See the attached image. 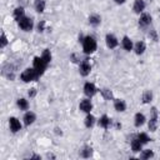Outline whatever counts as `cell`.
<instances>
[{
  "label": "cell",
  "instance_id": "cell-19",
  "mask_svg": "<svg viewBox=\"0 0 160 160\" xmlns=\"http://www.w3.org/2000/svg\"><path fill=\"white\" fill-rule=\"evenodd\" d=\"M145 42L144 41H138L136 44H135V46H134V50H135V52L138 54V55H141L144 51H145Z\"/></svg>",
  "mask_w": 160,
  "mask_h": 160
},
{
  "label": "cell",
  "instance_id": "cell-30",
  "mask_svg": "<svg viewBox=\"0 0 160 160\" xmlns=\"http://www.w3.org/2000/svg\"><path fill=\"white\" fill-rule=\"evenodd\" d=\"M41 58H42L46 62H50V61H51V54H50V50H49V49H45V50L42 51Z\"/></svg>",
  "mask_w": 160,
  "mask_h": 160
},
{
  "label": "cell",
  "instance_id": "cell-9",
  "mask_svg": "<svg viewBox=\"0 0 160 160\" xmlns=\"http://www.w3.org/2000/svg\"><path fill=\"white\" fill-rule=\"evenodd\" d=\"M151 24V16H150V14H142L141 16H140V19H139V26L140 28H146V26H149Z\"/></svg>",
  "mask_w": 160,
  "mask_h": 160
},
{
  "label": "cell",
  "instance_id": "cell-21",
  "mask_svg": "<svg viewBox=\"0 0 160 160\" xmlns=\"http://www.w3.org/2000/svg\"><path fill=\"white\" fill-rule=\"evenodd\" d=\"M100 21H101V19L99 15H90L89 16V24L92 26H98L100 24Z\"/></svg>",
  "mask_w": 160,
  "mask_h": 160
},
{
  "label": "cell",
  "instance_id": "cell-15",
  "mask_svg": "<svg viewBox=\"0 0 160 160\" xmlns=\"http://www.w3.org/2000/svg\"><path fill=\"white\" fill-rule=\"evenodd\" d=\"M132 9H134V11H135L136 14H140V12H142V10L145 9V2H144L142 0H135Z\"/></svg>",
  "mask_w": 160,
  "mask_h": 160
},
{
  "label": "cell",
  "instance_id": "cell-14",
  "mask_svg": "<svg viewBox=\"0 0 160 160\" xmlns=\"http://www.w3.org/2000/svg\"><path fill=\"white\" fill-rule=\"evenodd\" d=\"M98 122H99V125H100L101 128H104V129H109V126L111 125L112 121H111V119H109L106 115H102V116L99 119Z\"/></svg>",
  "mask_w": 160,
  "mask_h": 160
},
{
  "label": "cell",
  "instance_id": "cell-5",
  "mask_svg": "<svg viewBox=\"0 0 160 160\" xmlns=\"http://www.w3.org/2000/svg\"><path fill=\"white\" fill-rule=\"evenodd\" d=\"M150 120H149V130L150 131H155L158 128V109L156 108H151L150 110Z\"/></svg>",
  "mask_w": 160,
  "mask_h": 160
},
{
  "label": "cell",
  "instance_id": "cell-8",
  "mask_svg": "<svg viewBox=\"0 0 160 160\" xmlns=\"http://www.w3.org/2000/svg\"><path fill=\"white\" fill-rule=\"evenodd\" d=\"M79 109H80L81 111L89 114V112L91 111V109H92V104H91V101H90L89 99H84V100L80 101V104H79Z\"/></svg>",
  "mask_w": 160,
  "mask_h": 160
},
{
  "label": "cell",
  "instance_id": "cell-13",
  "mask_svg": "<svg viewBox=\"0 0 160 160\" xmlns=\"http://www.w3.org/2000/svg\"><path fill=\"white\" fill-rule=\"evenodd\" d=\"M35 119H36L35 114L31 112V111H28V112L24 115V124H25L26 126H29V125H31V124L35 121Z\"/></svg>",
  "mask_w": 160,
  "mask_h": 160
},
{
  "label": "cell",
  "instance_id": "cell-24",
  "mask_svg": "<svg viewBox=\"0 0 160 160\" xmlns=\"http://www.w3.org/2000/svg\"><path fill=\"white\" fill-rule=\"evenodd\" d=\"M152 100V92L150 90H146L144 94H142V102L144 104H148Z\"/></svg>",
  "mask_w": 160,
  "mask_h": 160
},
{
  "label": "cell",
  "instance_id": "cell-32",
  "mask_svg": "<svg viewBox=\"0 0 160 160\" xmlns=\"http://www.w3.org/2000/svg\"><path fill=\"white\" fill-rule=\"evenodd\" d=\"M44 26H45V21L41 20V21L38 24V31H39V32H42V31H44Z\"/></svg>",
  "mask_w": 160,
  "mask_h": 160
},
{
  "label": "cell",
  "instance_id": "cell-37",
  "mask_svg": "<svg viewBox=\"0 0 160 160\" xmlns=\"http://www.w3.org/2000/svg\"><path fill=\"white\" fill-rule=\"evenodd\" d=\"M48 158H51V159H54L55 156H54V155H51V154H49V155H48Z\"/></svg>",
  "mask_w": 160,
  "mask_h": 160
},
{
  "label": "cell",
  "instance_id": "cell-34",
  "mask_svg": "<svg viewBox=\"0 0 160 160\" xmlns=\"http://www.w3.org/2000/svg\"><path fill=\"white\" fill-rule=\"evenodd\" d=\"M35 95H36V89H34V88L30 89V90H29V96H30V98H34Z\"/></svg>",
  "mask_w": 160,
  "mask_h": 160
},
{
  "label": "cell",
  "instance_id": "cell-26",
  "mask_svg": "<svg viewBox=\"0 0 160 160\" xmlns=\"http://www.w3.org/2000/svg\"><path fill=\"white\" fill-rule=\"evenodd\" d=\"M94 122H95V118L92 115H90V112H89L86 115V118H85V126L86 128H91L94 125Z\"/></svg>",
  "mask_w": 160,
  "mask_h": 160
},
{
  "label": "cell",
  "instance_id": "cell-4",
  "mask_svg": "<svg viewBox=\"0 0 160 160\" xmlns=\"http://www.w3.org/2000/svg\"><path fill=\"white\" fill-rule=\"evenodd\" d=\"M18 24H19V28L21 29V30H24V31H30L31 29H32V20L30 19V18H28V16H21L19 20H18Z\"/></svg>",
  "mask_w": 160,
  "mask_h": 160
},
{
  "label": "cell",
  "instance_id": "cell-12",
  "mask_svg": "<svg viewBox=\"0 0 160 160\" xmlns=\"http://www.w3.org/2000/svg\"><path fill=\"white\" fill-rule=\"evenodd\" d=\"M114 108H115V110L116 111H125V109H126V104H125V101L124 100H121V99H115L114 100Z\"/></svg>",
  "mask_w": 160,
  "mask_h": 160
},
{
  "label": "cell",
  "instance_id": "cell-3",
  "mask_svg": "<svg viewBox=\"0 0 160 160\" xmlns=\"http://www.w3.org/2000/svg\"><path fill=\"white\" fill-rule=\"evenodd\" d=\"M48 64H49V62H46L41 56H35V58H34V66H32V68L36 70L38 75L41 76V75L45 72Z\"/></svg>",
  "mask_w": 160,
  "mask_h": 160
},
{
  "label": "cell",
  "instance_id": "cell-10",
  "mask_svg": "<svg viewBox=\"0 0 160 160\" xmlns=\"http://www.w3.org/2000/svg\"><path fill=\"white\" fill-rule=\"evenodd\" d=\"M9 125H10V130L12 132H18L19 130H21V124L16 118H10L9 119Z\"/></svg>",
  "mask_w": 160,
  "mask_h": 160
},
{
  "label": "cell",
  "instance_id": "cell-33",
  "mask_svg": "<svg viewBox=\"0 0 160 160\" xmlns=\"http://www.w3.org/2000/svg\"><path fill=\"white\" fill-rule=\"evenodd\" d=\"M149 36H150V38H151L154 41H158V35H156V31H155V30H150Z\"/></svg>",
  "mask_w": 160,
  "mask_h": 160
},
{
  "label": "cell",
  "instance_id": "cell-17",
  "mask_svg": "<svg viewBox=\"0 0 160 160\" xmlns=\"http://www.w3.org/2000/svg\"><path fill=\"white\" fill-rule=\"evenodd\" d=\"M141 146H142V144L139 141L138 136H135V138L131 140V150H132L134 152H138V151L141 150Z\"/></svg>",
  "mask_w": 160,
  "mask_h": 160
},
{
  "label": "cell",
  "instance_id": "cell-28",
  "mask_svg": "<svg viewBox=\"0 0 160 160\" xmlns=\"http://www.w3.org/2000/svg\"><path fill=\"white\" fill-rule=\"evenodd\" d=\"M136 136H138V139H139V141H140V142H141L142 145L150 141V138H149V136H148V135H146L145 132H140V134H138Z\"/></svg>",
  "mask_w": 160,
  "mask_h": 160
},
{
  "label": "cell",
  "instance_id": "cell-22",
  "mask_svg": "<svg viewBox=\"0 0 160 160\" xmlns=\"http://www.w3.org/2000/svg\"><path fill=\"white\" fill-rule=\"evenodd\" d=\"M80 154H81V156H82V158H90V156L92 155V148L86 145V146H84V148H82V150H81V152H80Z\"/></svg>",
  "mask_w": 160,
  "mask_h": 160
},
{
  "label": "cell",
  "instance_id": "cell-29",
  "mask_svg": "<svg viewBox=\"0 0 160 160\" xmlns=\"http://www.w3.org/2000/svg\"><path fill=\"white\" fill-rule=\"evenodd\" d=\"M21 16H24V9L20 6V8H16V9L14 10V18H15V20L18 21Z\"/></svg>",
  "mask_w": 160,
  "mask_h": 160
},
{
  "label": "cell",
  "instance_id": "cell-1",
  "mask_svg": "<svg viewBox=\"0 0 160 160\" xmlns=\"http://www.w3.org/2000/svg\"><path fill=\"white\" fill-rule=\"evenodd\" d=\"M81 42H82V50H84L85 54H92L96 50V48H98L96 40L92 36H85V38H82Z\"/></svg>",
  "mask_w": 160,
  "mask_h": 160
},
{
  "label": "cell",
  "instance_id": "cell-7",
  "mask_svg": "<svg viewBox=\"0 0 160 160\" xmlns=\"http://www.w3.org/2000/svg\"><path fill=\"white\" fill-rule=\"evenodd\" d=\"M84 94H85L86 96H89V98L94 96V95L96 94V88H95V85H94L92 82H86V84L84 85Z\"/></svg>",
  "mask_w": 160,
  "mask_h": 160
},
{
  "label": "cell",
  "instance_id": "cell-18",
  "mask_svg": "<svg viewBox=\"0 0 160 160\" xmlns=\"http://www.w3.org/2000/svg\"><path fill=\"white\" fill-rule=\"evenodd\" d=\"M121 44H122V48H124L126 51L132 50V41L130 40V38L124 36V38H122V41H121Z\"/></svg>",
  "mask_w": 160,
  "mask_h": 160
},
{
  "label": "cell",
  "instance_id": "cell-31",
  "mask_svg": "<svg viewBox=\"0 0 160 160\" xmlns=\"http://www.w3.org/2000/svg\"><path fill=\"white\" fill-rule=\"evenodd\" d=\"M0 40H1V41H0V46H1V48H5L6 44H8V40H6V36H5L4 32L1 34V39H0Z\"/></svg>",
  "mask_w": 160,
  "mask_h": 160
},
{
  "label": "cell",
  "instance_id": "cell-20",
  "mask_svg": "<svg viewBox=\"0 0 160 160\" xmlns=\"http://www.w3.org/2000/svg\"><path fill=\"white\" fill-rule=\"evenodd\" d=\"M34 6H35V10L38 12H42L45 10V1L44 0H35Z\"/></svg>",
  "mask_w": 160,
  "mask_h": 160
},
{
  "label": "cell",
  "instance_id": "cell-36",
  "mask_svg": "<svg viewBox=\"0 0 160 160\" xmlns=\"http://www.w3.org/2000/svg\"><path fill=\"white\" fill-rule=\"evenodd\" d=\"M30 158H31V159H40V156H39V155H31Z\"/></svg>",
  "mask_w": 160,
  "mask_h": 160
},
{
  "label": "cell",
  "instance_id": "cell-23",
  "mask_svg": "<svg viewBox=\"0 0 160 160\" xmlns=\"http://www.w3.org/2000/svg\"><path fill=\"white\" fill-rule=\"evenodd\" d=\"M152 156H154V152H152V150H150V149L142 150L141 154H140V159H142V160H145V159H150V158H152Z\"/></svg>",
  "mask_w": 160,
  "mask_h": 160
},
{
  "label": "cell",
  "instance_id": "cell-2",
  "mask_svg": "<svg viewBox=\"0 0 160 160\" xmlns=\"http://www.w3.org/2000/svg\"><path fill=\"white\" fill-rule=\"evenodd\" d=\"M20 78H21V80H22L24 82H29V81L38 80L40 76L38 75V72H36V70H35L34 68H28V69H25V70L21 72Z\"/></svg>",
  "mask_w": 160,
  "mask_h": 160
},
{
  "label": "cell",
  "instance_id": "cell-16",
  "mask_svg": "<svg viewBox=\"0 0 160 160\" xmlns=\"http://www.w3.org/2000/svg\"><path fill=\"white\" fill-rule=\"evenodd\" d=\"M134 120H135V121H134L135 126H136V128H140V126L145 122V116H144V114H141V112H136Z\"/></svg>",
  "mask_w": 160,
  "mask_h": 160
},
{
  "label": "cell",
  "instance_id": "cell-25",
  "mask_svg": "<svg viewBox=\"0 0 160 160\" xmlns=\"http://www.w3.org/2000/svg\"><path fill=\"white\" fill-rule=\"evenodd\" d=\"M18 106L20 108V110H28V108H29V102H28V100H25V99H18Z\"/></svg>",
  "mask_w": 160,
  "mask_h": 160
},
{
  "label": "cell",
  "instance_id": "cell-11",
  "mask_svg": "<svg viewBox=\"0 0 160 160\" xmlns=\"http://www.w3.org/2000/svg\"><path fill=\"white\" fill-rule=\"evenodd\" d=\"M105 41H106V45H108V48H110V49H114V48H116L118 46V39L112 35V34H108L106 36H105Z\"/></svg>",
  "mask_w": 160,
  "mask_h": 160
},
{
  "label": "cell",
  "instance_id": "cell-27",
  "mask_svg": "<svg viewBox=\"0 0 160 160\" xmlns=\"http://www.w3.org/2000/svg\"><path fill=\"white\" fill-rule=\"evenodd\" d=\"M100 92L104 96V99H106V100H111L112 99V91L111 90H109V89H101Z\"/></svg>",
  "mask_w": 160,
  "mask_h": 160
},
{
  "label": "cell",
  "instance_id": "cell-6",
  "mask_svg": "<svg viewBox=\"0 0 160 160\" xmlns=\"http://www.w3.org/2000/svg\"><path fill=\"white\" fill-rule=\"evenodd\" d=\"M90 71H91V65H90V62H89L88 59H84V60L81 61L80 66H79V72H80V75H82V76H88V75L90 74Z\"/></svg>",
  "mask_w": 160,
  "mask_h": 160
},
{
  "label": "cell",
  "instance_id": "cell-35",
  "mask_svg": "<svg viewBox=\"0 0 160 160\" xmlns=\"http://www.w3.org/2000/svg\"><path fill=\"white\" fill-rule=\"evenodd\" d=\"M115 2H116V4H124L125 0H115Z\"/></svg>",
  "mask_w": 160,
  "mask_h": 160
}]
</instances>
